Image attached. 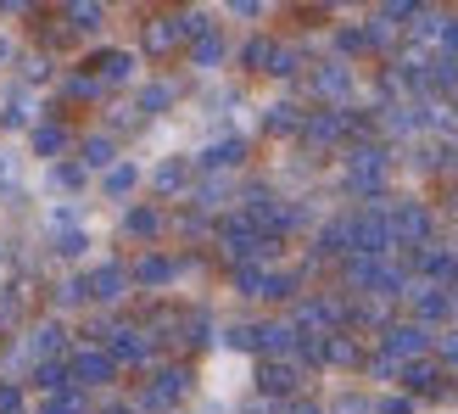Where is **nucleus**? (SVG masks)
Here are the masks:
<instances>
[{
    "mask_svg": "<svg viewBox=\"0 0 458 414\" xmlns=\"http://www.w3.org/2000/svg\"><path fill=\"white\" fill-rule=\"evenodd\" d=\"M0 179H6V151H0Z\"/></svg>",
    "mask_w": 458,
    "mask_h": 414,
    "instance_id": "obj_3",
    "label": "nucleus"
},
{
    "mask_svg": "<svg viewBox=\"0 0 458 414\" xmlns=\"http://www.w3.org/2000/svg\"><path fill=\"white\" fill-rule=\"evenodd\" d=\"M34 146H39V151H56V146H62V134H56V129H39V134H34Z\"/></svg>",
    "mask_w": 458,
    "mask_h": 414,
    "instance_id": "obj_1",
    "label": "nucleus"
},
{
    "mask_svg": "<svg viewBox=\"0 0 458 414\" xmlns=\"http://www.w3.org/2000/svg\"><path fill=\"white\" fill-rule=\"evenodd\" d=\"M6 56H12V39H6V34H0V62H6Z\"/></svg>",
    "mask_w": 458,
    "mask_h": 414,
    "instance_id": "obj_2",
    "label": "nucleus"
}]
</instances>
